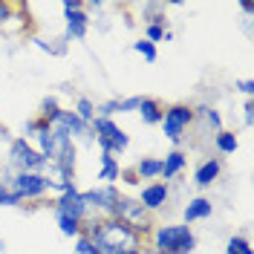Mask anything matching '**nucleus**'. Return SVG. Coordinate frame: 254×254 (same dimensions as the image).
Instances as JSON below:
<instances>
[{
    "label": "nucleus",
    "instance_id": "obj_16",
    "mask_svg": "<svg viewBox=\"0 0 254 254\" xmlns=\"http://www.w3.org/2000/svg\"><path fill=\"white\" fill-rule=\"evenodd\" d=\"M139 119H142V125L147 127H156L162 122V113H165V104L159 101V98H150V95H142V101H139Z\"/></svg>",
    "mask_w": 254,
    "mask_h": 254
},
{
    "label": "nucleus",
    "instance_id": "obj_12",
    "mask_svg": "<svg viewBox=\"0 0 254 254\" xmlns=\"http://www.w3.org/2000/svg\"><path fill=\"white\" fill-rule=\"evenodd\" d=\"M136 199H139V202H142V205L147 208L153 217H156L159 211H165V208H168V202H171V185H168V182H162V179H156V182H147Z\"/></svg>",
    "mask_w": 254,
    "mask_h": 254
},
{
    "label": "nucleus",
    "instance_id": "obj_3",
    "mask_svg": "<svg viewBox=\"0 0 254 254\" xmlns=\"http://www.w3.org/2000/svg\"><path fill=\"white\" fill-rule=\"evenodd\" d=\"M113 217L119 222H125L130 231H136V234L144 237V240L150 237V231L156 228V217H153L136 196H130V193H122V196H119V202L113 208Z\"/></svg>",
    "mask_w": 254,
    "mask_h": 254
},
{
    "label": "nucleus",
    "instance_id": "obj_7",
    "mask_svg": "<svg viewBox=\"0 0 254 254\" xmlns=\"http://www.w3.org/2000/svg\"><path fill=\"white\" fill-rule=\"evenodd\" d=\"M193 122H196L193 107L185 104V101H176V104H168V107H165L159 127H162L165 139H168V142H174V147H179L182 139H185V133H188V127L193 125Z\"/></svg>",
    "mask_w": 254,
    "mask_h": 254
},
{
    "label": "nucleus",
    "instance_id": "obj_4",
    "mask_svg": "<svg viewBox=\"0 0 254 254\" xmlns=\"http://www.w3.org/2000/svg\"><path fill=\"white\" fill-rule=\"evenodd\" d=\"M0 182L12 190L20 202H44L52 193L47 174H15V171H6Z\"/></svg>",
    "mask_w": 254,
    "mask_h": 254
},
{
    "label": "nucleus",
    "instance_id": "obj_21",
    "mask_svg": "<svg viewBox=\"0 0 254 254\" xmlns=\"http://www.w3.org/2000/svg\"><path fill=\"white\" fill-rule=\"evenodd\" d=\"M35 47L41 49V52H47V55H55V58H61V55H66V49H69V41L64 38V35H58V38H35Z\"/></svg>",
    "mask_w": 254,
    "mask_h": 254
},
{
    "label": "nucleus",
    "instance_id": "obj_25",
    "mask_svg": "<svg viewBox=\"0 0 254 254\" xmlns=\"http://www.w3.org/2000/svg\"><path fill=\"white\" fill-rule=\"evenodd\" d=\"M61 110V101H58V95H47L44 101H41V110H38V119H44V122H52L55 119V113Z\"/></svg>",
    "mask_w": 254,
    "mask_h": 254
},
{
    "label": "nucleus",
    "instance_id": "obj_24",
    "mask_svg": "<svg viewBox=\"0 0 254 254\" xmlns=\"http://www.w3.org/2000/svg\"><path fill=\"white\" fill-rule=\"evenodd\" d=\"M225 254H254L252 240L246 237V234H234V237H228V243H225Z\"/></svg>",
    "mask_w": 254,
    "mask_h": 254
},
{
    "label": "nucleus",
    "instance_id": "obj_32",
    "mask_svg": "<svg viewBox=\"0 0 254 254\" xmlns=\"http://www.w3.org/2000/svg\"><path fill=\"white\" fill-rule=\"evenodd\" d=\"M165 26H153V23H150V26H144V41H150V44H153V47H156V44H162V41H165Z\"/></svg>",
    "mask_w": 254,
    "mask_h": 254
},
{
    "label": "nucleus",
    "instance_id": "obj_27",
    "mask_svg": "<svg viewBox=\"0 0 254 254\" xmlns=\"http://www.w3.org/2000/svg\"><path fill=\"white\" fill-rule=\"evenodd\" d=\"M55 222H58V228H61V234H64V237H69V240H75V237L81 234V228H84L81 222L69 220V217H58V214H55Z\"/></svg>",
    "mask_w": 254,
    "mask_h": 254
},
{
    "label": "nucleus",
    "instance_id": "obj_11",
    "mask_svg": "<svg viewBox=\"0 0 254 254\" xmlns=\"http://www.w3.org/2000/svg\"><path fill=\"white\" fill-rule=\"evenodd\" d=\"M49 125H52V130H58V133H64V136H69L72 142H75V139L93 142V136H90V125H84L78 116L72 113V107H61Z\"/></svg>",
    "mask_w": 254,
    "mask_h": 254
},
{
    "label": "nucleus",
    "instance_id": "obj_35",
    "mask_svg": "<svg viewBox=\"0 0 254 254\" xmlns=\"http://www.w3.org/2000/svg\"><path fill=\"white\" fill-rule=\"evenodd\" d=\"M243 125L246 127L254 125V101L252 98H246V104H243Z\"/></svg>",
    "mask_w": 254,
    "mask_h": 254
},
{
    "label": "nucleus",
    "instance_id": "obj_28",
    "mask_svg": "<svg viewBox=\"0 0 254 254\" xmlns=\"http://www.w3.org/2000/svg\"><path fill=\"white\" fill-rule=\"evenodd\" d=\"M113 116H119V98H107L95 104V119H113Z\"/></svg>",
    "mask_w": 254,
    "mask_h": 254
},
{
    "label": "nucleus",
    "instance_id": "obj_5",
    "mask_svg": "<svg viewBox=\"0 0 254 254\" xmlns=\"http://www.w3.org/2000/svg\"><path fill=\"white\" fill-rule=\"evenodd\" d=\"M90 136H93V142L98 144L101 153H110V156H116V159L125 156L127 147H130L127 130L119 125V122H113V119H93Z\"/></svg>",
    "mask_w": 254,
    "mask_h": 254
},
{
    "label": "nucleus",
    "instance_id": "obj_9",
    "mask_svg": "<svg viewBox=\"0 0 254 254\" xmlns=\"http://www.w3.org/2000/svg\"><path fill=\"white\" fill-rule=\"evenodd\" d=\"M81 196L93 217H113V208L122 196V188L119 185H95L90 190H81Z\"/></svg>",
    "mask_w": 254,
    "mask_h": 254
},
{
    "label": "nucleus",
    "instance_id": "obj_10",
    "mask_svg": "<svg viewBox=\"0 0 254 254\" xmlns=\"http://www.w3.org/2000/svg\"><path fill=\"white\" fill-rule=\"evenodd\" d=\"M49 205H52V211H55L58 217H69V220L81 222V225H84V222L93 217L78 188H69V190H64V193H58V196H55Z\"/></svg>",
    "mask_w": 254,
    "mask_h": 254
},
{
    "label": "nucleus",
    "instance_id": "obj_8",
    "mask_svg": "<svg viewBox=\"0 0 254 254\" xmlns=\"http://www.w3.org/2000/svg\"><path fill=\"white\" fill-rule=\"evenodd\" d=\"M61 12H64V38L66 41H84L90 35V23H93L84 3L81 0H64Z\"/></svg>",
    "mask_w": 254,
    "mask_h": 254
},
{
    "label": "nucleus",
    "instance_id": "obj_6",
    "mask_svg": "<svg viewBox=\"0 0 254 254\" xmlns=\"http://www.w3.org/2000/svg\"><path fill=\"white\" fill-rule=\"evenodd\" d=\"M47 165L49 162L38 153V147L26 142L23 136H15L9 142V171H15V174H44Z\"/></svg>",
    "mask_w": 254,
    "mask_h": 254
},
{
    "label": "nucleus",
    "instance_id": "obj_17",
    "mask_svg": "<svg viewBox=\"0 0 254 254\" xmlns=\"http://www.w3.org/2000/svg\"><path fill=\"white\" fill-rule=\"evenodd\" d=\"M133 174L139 176V182H156L159 176H162V159H159V156H142V159H136Z\"/></svg>",
    "mask_w": 254,
    "mask_h": 254
},
{
    "label": "nucleus",
    "instance_id": "obj_36",
    "mask_svg": "<svg viewBox=\"0 0 254 254\" xmlns=\"http://www.w3.org/2000/svg\"><path fill=\"white\" fill-rule=\"evenodd\" d=\"M119 182H125V185H142V182H139V176L133 174V168H122V176H119Z\"/></svg>",
    "mask_w": 254,
    "mask_h": 254
},
{
    "label": "nucleus",
    "instance_id": "obj_14",
    "mask_svg": "<svg viewBox=\"0 0 254 254\" xmlns=\"http://www.w3.org/2000/svg\"><path fill=\"white\" fill-rule=\"evenodd\" d=\"M220 176H222V159L208 156L196 165V171H193V185H196V188H211Z\"/></svg>",
    "mask_w": 254,
    "mask_h": 254
},
{
    "label": "nucleus",
    "instance_id": "obj_23",
    "mask_svg": "<svg viewBox=\"0 0 254 254\" xmlns=\"http://www.w3.org/2000/svg\"><path fill=\"white\" fill-rule=\"evenodd\" d=\"M72 113L78 116L84 125H93V119H95V101H93V98H87V95H78V98H75V107H72Z\"/></svg>",
    "mask_w": 254,
    "mask_h": 254
},
{
    "label": "nucleus",
    "instance_id": "obj_33",
    "mask_svg": "<svg viewBox=\"0 0 254 254\" xmlns=\"http://www.w3.org/2000/svg\"><path fill=\"white\" fill-rule=\"evenodd\" d=\"M12 15H15V3H3V0H0V29L9 26Z\"/></svg>",
    "mask_w": 254,
    "mask_h": 254
},
{
    "label": "nucleus",
    "instance_id": "obj_26",
    "mask_svg": "<svg viewBox=\"0 0 254 254\" xmlns=\"http://www.w3.org/2000/svg\"><path fill=\"white\" fill-rule=\"evenodd\" d=\"M133 52L142 55V61H147V64H156V58H159V49L153 47L150 41H144V38H139V41L133 44Z\"/></svg>",
    "mask_w": 254,
    "mask_h": 254
},
{
    "label": "nucleus",
    "instance_id": "obj_39",
    "mask_svg": "<svg viewBox=\"0 0 254 254\" xmlns=\"http://www.w3.org/2000/svg\"><path fill=\"white\" fill-rule=\"evenodd\" d=\"M6 252V243H3V240H0V254Z\"/></svg>",
    "mask_w": 254,
    "mask_h": 254
},
{
    "label": "nucleus",
    "instance_id": "obj_37",
    "mask_svg": "<svg viewBox=\"0 0 254 254\" xmlns=\"http://www.w3.org/2000/svg\"><path fill=\"white\" fill-rule=\"evenodd\" d=\"M12 139H15V136H12V130H9L6 125H0V142H12Z\"/></svg>",
    "mask_w": 254,
    "mask_h": 254
},
{
    "label": "nucleus",
    "instance_id": "obj_29",
    "mask_svg": "<svg viewBox=\"0 0 254 254\" xmlns=\"http://www.w3.org/2000/svg\"><path fill=\"white\" fill-rule=\"evenodd\" d=\"M72 254H101V252L93 246V240L87 237V234H78V237L72 240Z\"/></svg>",
    "mask_w": 254,
    "mask_h": 254
},
{
    "label": "nucleus",
    "instance_id": "obj_13",
    "mask_svg": "<svg viewBox=\"0 0 254 254\" xmlns=\"http://www.w3.org/2000/svg\"><path fill=\"white\" fill-rule=\"evenodd\" d=\"M185 168H188V153L182 150V147H174V150H168L165 156H162V182H171L176 176L185 174Z\"/></svg>",
    "mask_w": 254,
    "mask_h": 254
},
{
    "label": "nucleus",
    "instance_id": "obj_20",
    "mask_svg": "<svg viewBox=\"0 0 254 254\" xmlns=\"http://www.w3.org/2000/svg\"><path fill=\"white\" fill-rule=\"evenodd\" d=\"M142 20L144 26H165L168 29V15H165V3H144L142 6Z\"/></svg>",
    "mask_w": 254,
    "mask_h": 254
},
{
    "label": "nucleus",
    "instance_id": "obj_31",
    "mask_svg": "<svg viewBox=\"0 0 254 254\" xmlns=\"http://www.w3.org/2000/svg\"><path fill=\"white\" fill-rule=\"evenodd\" d=\"M139 101H142V95H125V98H119V116L122 113H136L139 110Z\"/></svg>",
    "mask_w": 254,
    "mask_h": 254
},
{
    "label": "nucleus",
    "instance_id": "obj_30",
    "mask_svg": "<svg viewBox=\"0 0 254 254\" xmlns=\"http://www.w3.org/2000/svg\"><path fill=\"white\" fill-rule=\"evenodd\" d=\"M20 205H23V202H20L15 193H12V190L0 182V208H20Z\"/></svg>",
    "mask_w": 254,
    "mask_h": 254
},
{
    "label": "nucleus",
    "instance_id": "obj_2",
    "mask_svg": "<svg viewBox=\"0 0 254 254\" xmlns=\"http://www.w3.org/2000/svg\"><path fill=\"white\" fill-rule=\"evenodd\" d=\"M196 249V234L185 222L156 225L150 237L144 240V252L150 254H190Z\"/></svg>",
    "mask_w": 254,
    "mask_h": 254
},
{
    "label": "nucleus",
    "instance_id": "obj_15",
    "mask_svg": "<svg viewBox=\"0 0 254 254\" xmlns=\"http://www.w3.org/2000/svg\"><path fill=\"white\" fill-rule=\"evenodd\" d=\"M211 214H214V202H211L208 196H193V199H188V205L182 208V222H185V225L202 222V220H208Z\"/></svg>",
    "mask_w": 254,
    "mask_h": 254
},
{
    "label": "nucleus",
    "instance_id": "obj_18",
    "mask_svg": "<svg viewBox=\"0 0 254 254\" xmlns=\"http://www.w3.org/2000/svg\"><path fill=\"white\" fill-rule=\"evenodd\" d=\"M98 162H101V165H98V185H116L119 176H122V165H119V159L110 156V153H101Z\"/></svg>",
    "mask_w": 254,
    "mask_h": 254
},
{
    "label": "nucleus",
    "instance_id": "obj_38",
    "mask_svg": "<svg viewBox=\"0 0 254 254\" xmlns=\"http://www.w3.org/2000/svg\"><path fill=\"white\" fill-rule=\"evenodd\" d=\"M240 9L246 12V17H252V12H254V6H252V3H240Z\"/></svg>",
    "mask_w": 254,
    "mask_h": 254
},
{
    "label": "nucleus",
    "instance_id": "obj_19",
    "mask_svg": "<svg viewBox=\"0 0 254 254\" xmlns=\"http://www.w3.org/2000/svg\"><path fill=\"white\" fill-rule=\"evenodd\" d=\"M214 147H217V153H220V156H231V153H237V147H240L237 133L222 127L220 133H214Z\"/></svg>",
    "mask_w": 254,
    "mask_h": 254
},
{
    "label": "nucleus",
    "instance_id": "obj_34",
    "mask_svg": "<svg viewBox=\"0 0 254 254\" xmlns=\"http://www.w3.org/2000/svg\"><path fill=\"white\" fill-rule=\"evenodd\" d=\"M234 90H237V93H243L246 98H252V95H254V81L252 78H240L237 84H234Z\"/></svg>",
    "mask_w": 254,
    "mask_h": 254
},
{
    "label": "nucleus",
    "instance_id": "obj_1",
    "mask_svg": "<svg viewBox=\"0 0 254 254\" xmlns=\"http://www.w3.org/2000/svg\"><path fill=\"white\" fill-rule=\"evenodd\" d=\"M81 234L93 240V246L101 254H144V237L130 231L116 217H90Z\"/></svg>",
    "mask_w": 254,
    "mask_h": 254
},
{
    "label": "nucleus",
    "instance_id": "obj_22",
    "mask_svg": "<svg viewBox=\"0 0 254 254\" xmlns=\"http://www.w3.org/2000/svg\"><path fill=\"white\" fill-rule=\"evenodd\" d=\"M193 116H196V119H202L214 133H220V130H222V116H220L217 107H211V104H199V107H193Z\"/></svg>",
    "mask_w": 254,
    "mask_h": 254
}]
</instances>
